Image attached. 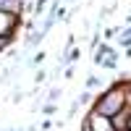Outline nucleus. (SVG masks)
I'll use <instances>...</instances> for the list:
<instances>
[{
    "label": "nucleus",
    "mask_w": 131,
    "mask_h": 131,
    "mask_svg": "<svg viewBox=\"0 0 131 131\" xmlns=\"http://www.w3.org/2000/svg\"><path fill=\"white\" fill-rule=\"evenodd\" d=\"M123 102H126V94H123V89H110V92H107V94L102 97L100 102H97V110H94V113L113 118V115H118V113H121Z\"/></svg>",
    "instance_id": "nucleus-1"
},
{
    "label": "nucleus",
    "mask_w": 131,
    "mask_h": 131,
    "mask_svg": "<svg viewBox=\"0 0 131 131\" xmlns=\"http://www.w3.org/2000/svg\"><path fill=\"white\" fill-rule=\"evenodd\" d=\"M86 131H113V123L107 115H100V113H92L89 115V123H86Z\"/></svg>",
    "instance_id": "nucleus-2"
},
{
    "label": "nucleus",
    "mask_w": 131,
    "mask_h": 131,
    "mask_svg": "<svg viewBox=\"0 0 131 131\" xmlns=\"http://www.w3.org/2000/svg\"><path fill=\"white\" fill-rule=\"evenodd\" d=\"M0 10H3V13H16L18 0H0Z\"/></svg>",
    "instance_id": "nucleus-3"
}]
</instances>
